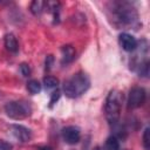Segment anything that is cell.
<instances>
[{"instance_id":"obj_11","label":"cell","mask_w":150,"mask_h":150,"mask_svg":"<svg viewBox=\"0 0 150 150\" xmlns=\"http://www.w3.org/2000/svg\"><path fill=\"white\" fill-rule=\"evenodd\" d=\"M45 7H46V2L40 1V0H35V1H33V2L30 4V12H32L35 16H39V15H41V13L43 12Z\"/></svg>"},{"instance_id":"obj_2","label":"cell","mask_w":150,"mask_h":150,"mask_svg":"<svg viewBox=\"0 0 150 150\" xmlns=\"http://www.w3.org/2000/svg\"><path fill=\"white\" fill-rule=\"evenodd\" d=\"M112 14L114 20L121 26H134L138 19L136 9L128 2H114Z\"/></svg>"},{"instance_id":"obj_10","label":"cell","mask_w":150,"mask_h":150,"mask_svg":"<svg viewBox=\"0 0 150 150\" xmlns=\"http://www.w3.org/2000/svg\"><path fill=\"white\" fill-rule=\"evenodd\" d=\"M61 52H62V60H61L62 64H68L75 59V49L70 45L63 46Z\"/></svg>"},{"instance_id":"obj_16","label":"cell","mask_w":150,"mask_h":150,"mask_svg":"<svg viewBox=\"0 0 150 150\" xmlns=\"http://www.w3.org/2000/svg\"><path fill=\"white\" fill-rule=\"evenodd\" d=\"M20 71H21L22 76H25V77H28L30 75V68L27 63H21L20 64Z\"/></svg>"},{"instance_id":"obj_19","label":"cell","mask_w":150,"mask_h":150,"mask_svg":"<svg viewBox=\"0 0 150 150\" xmlns=\"http://www.w3.org/2000/svg\"><path fill=\"white\" fill-rule=\"evenodd\" d=\"M52 62H53V56L52 55H49V56H47V59H46V68H50V64H52Z\"/></svg>"},{"instance_id":"obj_12","label":"cell","mask_w":150,"mask_h":150,"mask_svg":"<svg viewBox=\"0 0 150 150\" xmlns=\"http://www.w3.org/2000/svg\"><path fill=\"white\" fill-rule=\"evenodd\" d=\"M105 149L107 150H120V142H118V138L112 135V136H109L105 141Z\"/></svg>"},{"instance_id":"obj_8","label":"cell","mask_w":150,"mask_h":150,"mask_svg":"<svg viewBox=\"0 0 150 150\" xmlns=\"http://www.w3.org/2000/svg\"><path fill=\"white\" fill-rule=\"evenodd\" d=\"M118 43L125 52H134L138 46V42L135 39V36H132L129 33H121L118 36Z\"/></svg>"},{"instance_id":"obj_15","label":"cell","mask_w":150,"mask_h":150,"mask_svg":"<svg viewBox=\"0 0 150 150\" xmlns=\"http://www.w3.org/2000/svg\"><path fill=\"white\" fill-rule=\"evenodd\" d=\"M143 146L145 150H149L150 148V138H149V128H145L143 134Z\"/></svg>"},{"instance_id":"obj_18","label":"cell","mask_w":150,"mask_h":150,"mask_svg":"<svg viewBox=\"0 0 150 150\" xmlns=\"http://www.w3.org/2000/svg\"><path fill=\"white\" fill-rule=\"evenodd\" d=\"M0 150H12V144L7 143L6 141L0 139Z\"/></svg>"},{"instance_id":"obj_4","label":"cell","mask_w":150,"mask_h":150,"mask_svg":"<svg viewBox=\"0 0 150 150\" xmlns=\"http://www.w3.org/2000/svg\"><path fill=\"white\" fill-rule=\"evenodd\" d=\"M5 111L13 120H22L30 115L32 108L26 101H11L5 105Z\"/></svg>"},{"instance_id":"obj_17","label":"cell","mask_w":150,"mask_h":150,"mask_svg":"<svg viewBox=\"0 0 150 150\" xmlns=\"http://www.w3.org/2000/svg\"><path fill=\"white\" fill-rule=\"evenodd\" d=\"M60 98V90L59 89H56L55 91H53V94H52V97H50V101H49V103H50V107L53 105V104H55L56 103V101Z\"/></svg>"},{"instance_id":"obj_5","label":"cell","mask_w":150,"mask_h":150,"mask_svg":"<svg viewBox=\"0 0 150 150\" xmlns=\"http://www.w3.org/2000/svg\"><path fill=\"white\" fill-rule=\"evenodd\" d=\"M145 100H146V93H145L144 88H142V87H134L129 91L128 107L131 108V109L139 108L141 105L144 104Z\"/></svg>"},{"instance_id":"obj_9","label":"cell","mask_w":150,"mask_h":150,"mask_svg":"<svg viewBox=\"0 0 150 150\" xmlns=\"http://www.w3.org/2000/svg\"><path fill=\"white\" fill-rule=\"evenodd\" d=\"M4 42H5V47L8 52L11 53H18L19 50V43H18V40L15 38L14 34L12 33H8L5 35V39H4Z\"/></svg>"},{"instance_id":"obj_1","label":"cell","mask_w":150,"mask_h":150,"mask_svg":"<svg viewBox=\"0 0 150 150\" xmlns=\"http://www.w3.org/2000/svg\"><path fill=\"white\" fill-rule=\"evenodd\" d=\"M89 87H90V80L88 75L83 71H79L64 81L63 93L66 94V96L70 98H76L82 94H84L89 89Z\"/></svg>"},{"instance_id":"obj_7","label":"cell","mask_w":150,"mask_h":150,"mask_svg":"<svg viewBox=\"0 0 150 150\" xmlns=\"http://www.w3.org/2000/svg\"><path fill=\"white\" fill-rule=\"evenodd\" d=\"M11 130H12V134L14 135V137L16 139H19L21 143H26V142H29L32 139L30 129H28L21 124H12Z\"/></svg>"},{"instance_id":"obj_3","label":"cell","mask_w":150,"mask_h":150,"mask_svg":"<svg viewBox=\"0 0 150 150\" xmlns=\"http://www.w3.org/2000/svg\"><path fill=\"white\" fill-rule=\"evenodd\" d=\"M121 104H122L121 94L115 89L110 90L105 100L104 111H105L107 121L111 127H115L118 122L121 115Z\"/></svg>"},{"instance_id":"obj_14","label":"cell","mask_w":150,"mask_h":150,"mask_svg":"<svg viewBox=\"0 0 150 150\" xmlns=\"http://www.w3.org/2000/svg\"><path fill=\"white\" fill-rule=\"evenodd\" d=\"M27 89L32 95H35V94H39L41 91V84L36 80H30L27 83Z\"/></svg>"},{"instance_id":"obj_13","label":"cell","mask_w":150,"mask_h":150,"mask_svg":"<svg viewBox=\"0 0 150 150\" xmlns=\"http://www.w3.org/2000/svg\"><path fill=\"white\" fill-rule=\"evenodd\" d=\"M43 84L45 88L47 90H52V89H57V84H59V80L54 76H47L43 79Z\"/></svg>"},{"instance_id":"obj_6","label":"cell","mask_w":150,"mask_h":150,"mask_svg":"<svg viewBox=\"0 0 150 150\" xmlns=\"http://www.w3.org/2000/svg\"><path fill=\"white\" fill-rule=\"evenodd\" d=\"M62 138L67 144H76L79 143L80 138H81V131L75 125H68L66 128L62 129L61 131Z\"/></svg>"},{"instance_id":"obj_21","label":"cell","mask_w":150,"mask_h":150,"mask_svg":"<svg viewBox=\"0 0 150 150\" xmlns=\"http://www.w3.org/2000/svg\"><path fill=\"white\" fill-rule=\"evenodd\" d=\"M95 150H102V149H101L100 146H97V148H95Z\"/></svg>"},{"instance_id":"obj_20","label":"cell","mask_w":150,"mask_h":150,"mask_svg":"<svg viewBox=\"0 0 150 150\" xmlns=\"http://www.w3.org/2000/svg\"><path fill=\"white\" fill-rule=\"evenodd\" d=\"M40 149H41V150H50V148H48V146H47V148H46V146H45V148H40Z\"/></svg>"}]
</instances>
